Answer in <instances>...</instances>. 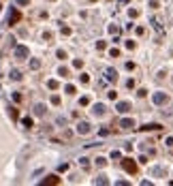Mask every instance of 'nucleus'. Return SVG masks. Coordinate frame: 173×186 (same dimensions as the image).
Wrapping results in <instances>:
<instances>
[{
	"label": "nucleus",
	"mask_w": 173,
	"mask_h": 186,
	"mask_svg": "<svg viewBox=\"0 0 173 186\" xmlns=\"http://www.w3.org/2000/svg\"><path fill=\"white\" fill-rule=\"evenodd\" d=\"M45 113V105L39 103V105H34V116H43Z\"/></svg>",
	"instance_id": "12"
},
{
	"label": "nucleus",
	"mask_w": 173,
	"mask_h": 186,
	"mask_svg": "<svg viewBox=\"0 0 173 186\" xmlns=\"http://www.w3.org/2000/svg\"><path fill=\"white\" fill-rule=\"evenodd\" d=\"M11 79H13V81H19V79H22V73H19L17 68H13V71H11Z\"/></svg>",
	"instance_id": "15"
},
{
	"label": "nucleus",
	"mask_w": 173,
	"mask_h": 186,
	"mask_svg": "<svg viewBox=\"0 0 173 186\" xmlns=\"http://www.w3.org/2000/svg\"><path fill=\"white\" fill-rule=\"evenodd\" d=\"M79 163H81V167H88L90 163H88V158H79Z\"/></svg>",
	"instance_id": "31"
},
{
	"label": "nucleus",
	"mask_w": 173,
	"mask_h": 186,
	"mask_svg": "<svg viewBox=\"0 0 173 186\" xmlns=\"http://www.w3.org/2000/svg\"><path fill=\"white\" fill-rule=\"evenodd\" d=\"M15 58L17 60H26V58H28V47H26V45H17L15 47Z\"/></svg>",
	"instance_id": "1"
},
{
	"label": "nucleus",
	"mask_w": 173,
	"mask_h": 186,
	"mask_svg": "<svg viewBox=\"0 0 173 186\" xmlns=\"http://www.w3.org/2000/svg\"><path fill=\"white\" fill-rule=\"evenodd\" d=\"M152 26H154V30H156V34L160 37V34H165V30H162V26L158 22V17H152Z\"/></svg>",
	"instance_id": "9"
},
{
	"label": "nucleus",
	"mask_w": 173,
	"mask_h": 186,
	"mask_svg": "<svg viewBox=\"0 0 173 186\" xmlns=\"http://www.w3.org/2000/svg\"><path fill=\"white\" fill-rule=\"evenodd\" d=\"M105 79H107V81H115V79H117V71L115 68H107L105 71Z\"/></svg>",
	"instance_id": "8"
},
{
	"label": "nucleus",
	"mask_w": 173,
	"mask_h": 186,
	"mask_svg": "<svg viewBox=\"0 0 173 186\" xmlns=\"http://www.w3.org/2000/svg\"><path fill=\"white\" fill-rule=\"evenodd\" d=\"M160 124H145V126H141V130H158Z\"/></svg>",
	"instance_id": "14"
},
{
	"label": "nucleus",
	"mask_w": 173,
	"mask_h": 186,
	"mask_svg": "<svg viewBox=\"0 0 173 186\" xmlns=\"http://www.w3.org/2000/svg\"><path fill=\"white\" fill-rule=\"evenodd\" d=\"M126 88H128V90H130V88H135V79H128V81H126Z\"/></svg>",
	"instance_id": "29"
},
{
	"label": "nucleus",
	"mask_w": 173,
	"mask_h": 186,
	"mask_svg": "<svg viewBox=\"0 0 173 186\" xmlns=\"http://www.w3.org/2000/svg\"><path fill=\"white\" fill-rule=\"evenodd\" d=\"M152 175H154V178H167V169H165V167H154Z\"/></svg>",
	"instance_id": "7"
},
{
	"label": "nucleus",
	"mask_w": 173,
	"mask_h": 186,
	"mask_svg": "<svg viewBox=\"0 0 173 186\" xmlns=\"http://www.w3.org/2000/svg\"><path fill=\"white\" fill-rule=\"evenodd\" d=\"M77 133H79V135H88V133H90V124L84 120V122H79L77 124Z\"/></svg>",
	"instance_id": "6"
},
{
	"label": "nucleus",
	"mask_w": 173,
	"mask_h": 186,
	"mask_svg": "<svg viewBox=\"0 0 173 186\" xmlns=\"http://www.w3.org/2000/svg\"><path fill=\"white\" fill-rule=\"evenodd\" d=\"M152 101H154V105H165L167 103V94L165 92H154L152 94Z\"/></svg>",
	"instance_id": "2"
},
{
	"label": "nucleus",
	"mask_w": 173,
	"mask_h": 186,
	"mask_svg": "<svg viewBox=\"0 0 173 186\" xmlns=\"http://www.w3.org/2000/svg\"><path fill=\"white\" fill-rule=\"evenodd\" d=\"M120 126H122V128H135V122H133L130 118H122V120H120Z\"/></svg>",
	"instance_id": "10"
},
{
	"label": "nucleus",
	"mask_w": 173,
	"mask_h": 186,
	"mask_svg": "<svg viewBox=\"0 0 173 186\" xmlns=\"http://www.w3.org/2000/svg\"><path fill=\"white\" fill-rule=\"evenodd\" d=\"M56 124H58V126H64V124H66V118H56Z\"/></svg>",
	"instance_id": "23"
},
{
	"label": "nucleus",
	"mask_w": 173,
	"mask_h": 186,
	"mask_svg": "<svg viewBox=\"0 0 173 186\" xmlns=\"http://www.w3.org/2000/svg\"><path fill=\"white\" fill-rule=\"evenodd\" d=\"M73 66H75V68H81V66H84V62H81V60H73Z\"/></svg>",
	"instance_id": "25"
},
{
	"label": "nucleus",
	"mask_w": 173,
	"mask_h": 186,
	"mask_svg": "<svg viewBox=\"0 0 173 186\" xmlns=\"http://www.w3.org/2000/svg\"><path fill=\"white\" fill-rule=\"evenodd\" d=\"M122 167H124V171H128V173H135V171H137V165H135L130 158H124V161H122Z\"/></svg>",
	"instance_id": "3"
},
{
	"label": "nucleus",
	"mask_w": 173,
	"mask_h": 186,
	"mask_svg": "<svg viewBox=\"0 0 173 186\" xmlns=\"http://www.w3.org/2000/svg\"><path fill=\"white\" fill-rule=\"evenodd\" d=\"M17 19H19V13H17V11H11V13H9V24H15Z\"/></svg>",
	"instance_id": "13"
},
{
	"label": "nucleus",
	"mask_w": 173,
	"mask_h": 186,
	"mask_svg": "<svg viewBox=\"0 0 173 186\" xmlns=\"http://www.w3.org/2000/svg\"><path fill=\"white\" fill-rule=\"evenodd\" d=\"M109 32H111V34H120V28H117V26H109Z\"/></svg>",
	"instance_id": "21"
},
{
	"label": "nucleus",
	"mask_w": 173,
	"mask_h": 186,
	"mask_svg": "<svg viewBox=\"0 0 173 186\" xmlns=\"http://www.w3.org/2000/svg\"><path fill=\"white\" fill-rule=\"evenodd\" d=\"M92 116H96V118L105 116V105H103V103H96V105H92Z\"/></svg>",
	"instance_id": "4"
},
{
	"label": "nucleus",
	"mask_w": 173,
	"mask_h": 186,
	"mask_svg": "<svg viewBox=\"0 0 173 186\" xmlns=\"http://www.w3.org/2000/svg\"><path fill=\"white\" fill-rule=\"evenodd\" d=\"M58 81H56V79H49V81H47V88H49V90H58Z\"/></svg>",
	"instance_id": "16"
},
{
	"label": "nucleus",
	"mask_w": 173,
	"mask_h": 186,
	"mask_svg": "<svg viewBox=\"0 0 173 186\" xmlns=\"http://www.w3.org/2000/svg\"><path fill=\"white\" fill-rule=\"evenodd\" d=\"M120 156H122V154L117 152V150H113V152H111V158H120Z\"/></svg>",
	"instance_id": "32"
},
{
	"label": "nucleus",
	"mask_w": 173,
	"mask_h": 186,
	"mask_svg": "<svg viewBox=\"0 0 173 186\" xmlns=\"http://www.w3.org/2000/svg\"><path fill=\"white\" fill-rule=\"evenodd\" d=\"M165 143H167L169 148H173V137H167V141H165Z\"/></svg>",
	"instance_id": "33"
},
{
	"label": "nucleus",
	"mask_w": 173,
	"mask_h": 186,
	"mask_svg": "<svg viewBox=\"0 0 173 186\" xmlns=\"http://www.w3.org/2000/svg\"><path fill=\"white\" fill-rule=\"evenodd\" d=\"M107 96H109L111 101H115V99H117V92H115V90H109V92H107Z\"/></svg>",
	"instance_id": "22"
},
{
	"label": "nucleus",
	"mask_w": 173,
	"mask_h": 186,
	"mask_svg": "<svg viewBox=\"0 0 173 186\" xmlns=\"http://www.w3.org/2000/svg\"><path fill=\"white\" fill-rule=\"evenodd\" d=\"M22 124H24L26 128H32V118H24V120H22Z\"/></svg>",
	"instance_id": "19"
},
{
	"label": "nucleus",
	"mask_w": 173,
	"mask_h": 186,
	"mask_svg": "<svg viewBox=\"0 0 173 186\" xmlns=\"http://www.w3.org/2000/svg\"><path fill=\"white\" fill-rule=\"evenodd\" d=\"M64 92H66V94H75V86H66Z\"/></svg>",
	"instance_id": "24"
},
{
	"label": "nucleus",
	"mask_w": 173,
	"mask_h": 186,
	"mask_svg": "<svg viewBox=\"0 0 173 186\" xmlns=\"http://www.w3.org/2000/svg\"><path fill=\"white\" fill-rule=\"evenodd\" d=\"M39 66H41V60L32 58V60H30V68H39Z\"/></svg>",
	"instance_id": "18"
},
{
	"label": "nucleus",
	"mask_w": 173,
	"mask_h": 186,
	"mask_svg": "<svg viewBox=\"0 0 173 186\" xmlns=\"http://www.w3.org/2000/svg\"><path fill=\"white\" fill-rule=\"evenodd\" d=\"M109 56H111V58H117V56H120V49L111 47V49H109Z\"/></svg>",
	"instance_id": "20"
},
{
	"label": "nucleus",
	"mask_w": 173,
	"mask_h": 186,
	"mask_svg": "<svg viewBox=\"0 0 173 186\" xmlns=\"http://www.w3.org/2000/svg\"><path fill=\"white\" fill-rule=\"evenodd\" d=\"M137 15H139L137 9H130V11H128V17H137Z\"/></svg>",
	"instance_id": "26"
},
{
	"label": "nucleus",
	"mask_w": 173,
	"mask_h": 186,
	"mask_svg": "<svg viewBox=\"0 0 173 186\" xmlns=\"http://www.w3.org/2000/svg\"><path fill=\"white\" fill-rule=\"evenodd\" d=\"M94 184H98V186H107V184H109V180H107V175H96Z\"/></svg>",
	"instance_id": "11"
},
{
	"label": "nucleus",
	"mask_w": 173,
	"mask_h": 186,
	"mask_svg": "<svg viewBox=\"0 0 173 186\" xmlns=\"http://www.w3.org/2000/svg\"><path fill=\"white\" fill-rule=\"evenodd\" d=\"M115 109L120 111V113H128V111H130V103H128V101H120V103L115 105Z\"/></svg>",
	"instance_id": "5"
},
{
	"label": "nucleus",
	"mask_w": 173,
	"mask_h": 186,
	"mask_svg": "<svg viewBox=\"0 0 173 186\" xmlns=\"http://www.w3.org/2000/svg\"><path fill=\"white\" fill-rule=\"evenodd\" d=\"M88 103H90L88 96H81V99H79V105H88Z\"/></svg>",
	"instance_id": "27"
},
{
	"label": "nucleus",
	"mask_w": 173,
	"mask_h": 186,
	"mask_svg": "<svg viewBox=\"0 0 173 186\" xmlns=\"http://www.w3.org/2000/svg\"><path fill=\"white\" fill-rule=\"evenodd\" d=\"M28 2H30V0H17V4H19V6H26Z\"/></svg>",
	"instance_id": "34"
},
{
	"label": "nucleus",
	"mask_w": 173,
	"mask_h": 186,
	"mask_svg": "<svg viewBox=\"0 0 173 186\" xmlns=\"http://www.w3.org/2000/svg\"><path fill=\"white\" fill-rule=\"evenodd\" d=\"M47 184H58V178H56V175H51V178L47 180Z\"/></svg>",
	"instance_id": "30"
},
{
	"label": "nucleus",
	"mask_w": 173,
	"mask_h": 186,
	"mask_svg": "<svg viewBox=\"0 0 173 186\" xmlns=\"http://www.w3.org/2000/svg\"><path fill=\"white\" fill-rule=\"evenodd\" d=\"M51 103H53V105H60V96L53 94V96H51Z\"/></svg>",
	"instance_id": "28"
},
{
	"label": "nucleus",
	"mask_w": 173,
	"mask_h": 186,
	"mask_svg": "<svg viewBox=\"0 0 173 186\" xmlns=\"http://www.w3.org/2000/svg\"><path fill=\"white\" fill-rule=\"evenodd\" d=\"M94 163H96L98 167H105V165H107V158H105V156H96V161H94Z\"/></svg>",
	"instance_id": "17"
}]
</instances>
